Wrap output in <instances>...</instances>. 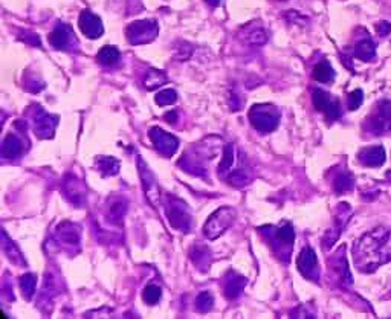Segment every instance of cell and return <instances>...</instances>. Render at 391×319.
Wrapping results in <instances>:
<instances>
[{
    "label": "cell",
    "instance_id": "cell-25",
    "mask_svg": "<svg viewBox=\"0 0 391 319\" xmlns=\"http://www.w3.org/2000/svg\"><path fill=\"white\" fill-rule=\"evenodd\" d=\"M35 286H37V277L34 274H25L20 278V290L23 298L31 300L35 292Z\"/></svg>",
    "mask_w": 391,
    "mask_h": 319
},
{
    "label": "cell",
    "instance_id": "cell-7",
    "mask_svg": "<svg viewBox=\"0 0 391 319\" xmlns=\"http://www.w3.org/2000/svg\"><path fill=\"white\" fill-rule=\"evenodd\" d=\"M312 100H313V106L320 112H324L330 121H335L341 116V107H339L338 100H333L332 95H329L327 92L316 89V90H313Z\"/></svg>",
    "mask_w": 391,
    "mask_h": 319
},
{
    "label": "cell",
    "instance_id": "cell-28",
    "mask_svg": "<svg viewBox=\"0 0 391 319\" xmlns=\"http://www.w3.org/2000/svg\"><path fill=\"white\" fill-rule=\"evenodd\" d=\"M161 297H162V290H161V287H158V286H155V284L147 286V287L144 289V292H142V300H144V303H147V304H150V306H155L156 303H159V301H161Z\"/></svg>",
    "mask_w": 391,
    "mask_h": 319
},
{
    "label": "cell",
    "instance_id": "cell-34",
    "mask_svg": "<svg viewBox=\"0 0 391 319\" xmlns=\"http://www.w3.org/2000/svg\"><path fill=\"white\" fill-rule=\"evenodd\" d=\"M376 32H378L381 37H387V35H390L391 24L388 23V21H379V23L376 24Z\"/></svg>",
    "mask_w": 391,
    "mask_h": 319
},
{
    "label": "cell",
    "instance_id": "cell-6",
    "mask_svg": "<svg viewBox=\"0 0 391 319\" xmlns=\"http://www.w3.org/2000/svg\"><path fill=\"white\" fill-rule=\"evenodd\" d=\"M167 215L170 220V225L182 232H188L191 226V217L188 209L185 208V203L181 200H173L172 203L167 205Z\"/></svg>",
    "mask_w": 391,
    "mask_h": 319
},
{
    "label": "cell",
    "instance_id": "cell-27",
    "mask_svg": "<svg viewBox=\"0 0 391 319\" xmlns=\"http://www.w3.org/2000/svg\"><path fill=\"white\" fill-rule=\"evenodd\" d=\"M126 202L123 199H113L109 206V215L112 217V222H121V218L126 214Z\"/></svg>",
    "mask_w": 391,
    "mask_h": 319
},
{
    "label": "cell",
    "instance_id": "cell-1",
    "mask_svg": "<svg viewBox=\"0 0 391 319\" xmlns=\"http://www.w3.org/2000/svg\"><path fill=\"white\" fill-rule=\"evenodd\" d=\"M355 264L361 272H373L391 261V229L378 228L364 234L353 248Z\"/></svg>",
    "mask_w": 391,
    "mask_h": 319
},
{
    "label": "cell",
    "instance_id": "cell-23",
    "mask_svg": "<svg viewBox=\"0 0 391 319\" xmlns=\"http://www.w3.org/2000/svg\"><path fill=\"white\" fill-rule=\"evenodd\" d=\"M96 60L103 64V66H113L118 60H119V51L115 46H104L100 49Z\"/></svg>",
    "mask_w": 391,
    "mask_h": 319
},
{
    "label": "cell",
    "instance_id": "cell-20",
    "mask_svg": "<svg viewBox=\"0 0 391 319\" xmlns=\"http://www.w3.org/2000/svg\"><path fill=\"white\" fill-rule=\"evenodd\" d=\"M165 83H167V77H165L164 72L155 70V69L147 70L145 78H144V87H145L147 90H155V89L164 86Z\"/></svg>",
    "mask_w": 391,
    "mask_h": 319
},
{
    "label": "cell",
    "instance_id": "cell-12",
    "mask_svg": "<svg viewBox=\"0 0 391 319\" xmlns=\"http://www.w3.org/2000/svg\"><path fill=\"white\" fill-rule=\"evenodd\" d=\"M57 127V119L51 115H47L41 107H37V116L34 121V132L38 138L47 139L54 135Z\"/></svg>",
    "mask_w": 391,
    "mask_h": 319
},
{
    "label": "cell",
    "instance_id": "cell-19",
    "mask_svg": "<svg viewBox=\"0 0 391 319\" xmlns=\"http://www.w3.org/2000/svg\"><path fill=\"white\" fill-rule=\"evenodd\" d=\"M235 147L232 144H228L225 149H223V158H222V162L218 165V174L223 176V177H228V174L232 171V166L235 163Z\"/></svg>",
    "mask_w": 391,
    "mask_h": 319
},
{
    "label": "cell",
    "instance_id": "cell-15",
    "mask_svg": "<svg viewBox=\"0 0 391 319\" xmlns=\"http://www.w3.org/2000/svg\"><path fill=\"white\" fill-rule=\"evenodd\" d=\"M57 240L63 244H69V246H74V244H78L80 241V231H78V226L77 225H72L69 222H64L60 225L58 231H57Z\"/></svg>",
    "mask_w": 391,
    "mask_h": 319
},
{
    "label": "cell",
    "instance_id": "cell-2",
    "mask_svg": "<svg viewBox=\"0 0 391 319\" xmlns=\"http://www.w3.org/2000/svg\"><path fill=\"white\" fill-rule=\"evenodd\" d=\"M249 121L252 127L261 133L274 132L280 124V112L269 104H257L249 112Z\"/></svg>",
    "mask_w": 391,
    "mask_h": 319
},
{
    "label": "cell",
    "instance_id": "cell-29",
    "mask_svg": "<svg viewBox=\"0 0 391 319\" xmlns=\"http://www.w3.org/2000/svg\"><path fill=\"white\" fill-rule=\"evenodd\" d=\"M155 101H156L158 106H162V107L164 106H172V104H175L178 101V93L173 89H165V90H161L156 95Z\"/></svg>",
    "mask_w": 391,
    "mask_h": 319
},
{
    "label": "cell",
    "instance_id": "cell-35",
    "mask_svg": "<svg viewBox=\"0 0 391 319\" xmlns=\"http://www.w3.org/2000/svg\"><path fill=\"white\" fill-rule=\"evenodd\" d=\"M378 109H379V115L381 116H385V118H390L391 119V101H381Z\"/></svg>",
    "mask_w": 391,
    "mask_h": 319
},
{
    "label": "cell",
    "instance_id": "cell-26",
    "mask_svg": "<svg viewBox=\"0 0 391 319\" xmlns=\"http://www.w3.org/2000/svg\"><path fill=\"white\" fill-rule=\"evenodd\" d=\"M274 238L277 240V243L290 246L292 241L295 240V231H294V228L290 225H284V226L277 228L274 231Z\"/></svg>",
    "mask_w": 391,
    "mask_h": 319
},
{
    "label": "cell",
    "instance_id": "cell-10",
    "mask_svg": "<svg viewBox=\"0 0 391 319\" xmlns=\"http://www.w3.org/2000/svg\"><path fill=\"white\" fill-rule=\"evenodd\" d=\"M78 24H80L81 32L89 38H100L104 32L101 18L98 15H95L93 12L87 11V9L80 14Z\"/></svg>",
    "mask_w": 391,
    "mask_h": 319
},
{
    "label": "cell",
    "instance_id": "cell-16",
    "mask_svg": "<svg viewBox=\"0 0 391 319\" xmlns=\"http://www.w3.org/2000/svg\"><path fill=\"white\" fill-rule=\"evenodd\" d=\"M385 158H387L385 149L381 145L365 149L359 153V159L367 166H381L385 162Z\"/></svg>",
    "mask_w": 391,
    "mask_h": 319
},
{
    "label": "cell",
    "instance_id": "cell-11",
    "mask_svg": "<svg viewBox=\"0 0 391 319\" xmlns=\"http://www.w3.org/2000/svg\"><path fill=\"white\" fill-rule=\"evenodd\" d=\"M297 266H298V271L304 277H307L310 280L318 278V258H316V254L313 249H310V248L303 249V252L300 254V257L297 260Z\"/></svg>",
    "mask_w": 391,
    "mask_h": 319
},
{
    "label": "cell",
    "instance_id": "cell-36",
    "mask_svg": "<svg viewBox=\"0 0 391 319\" xmlns=\"http://www.w3.org/2000/svg\"><path fill=\"white\" fill-rule=\"evenodd\" d=\"M205 2H208L209 5H212V6H217V5H220V2L222 0H205Z\"/></svg>",
    "mask_w": 391,
    "mask_h": 319
},
{
    "label": "cell",
    "instance_id": "cell-33",
    "mask_svg": "<svg viewBox=\"0 0 391 319\" xmlns=\"http://www.w3.org/2000/svg\"><path fill=\"white\" fill-rule=\"evenodd\" d=\"M362 103H364V92H362L361 89H356V90H353V92L349 95V109H350V110L359 109Z\"/></svg>",
    "mask_w": 391,
    "mask_h": 319
},
{
    "label": "cell",
    "instance_id": "cell-24",
    "mask_svg": "<svg viewBox=\"0 0 391 319\" xmlns=\"http://www.w3.org/2000/svg\"><path fill=\"white\" fill-rule=\"evenodd\" d=\"M96 166L104 176H115L119 171V162L115 158H107V156H100L96 159Z\"/></svg>",
    "mask_w": 391,
    "mask_h": 319
},
{
    "label": "cell",
    "instance_id": "cell-32",
    "mask_svg": "<svg viewBox=\"0 0 391 319\" xmlns=\"http://www.w3.org/2000/svg\"><path fill=\"white\" fill-rule=\"evenodd\" d=\"M372 130L376 133V135H382L385 132L391 130V119L390 118H385V116H381L373 119L372 121Z\"/></svg>",
    "mask_w": 391,
    "mask_h": 319
},
{
    "label": "cell",
    "instance_id": "cell-22",
    "mask_svg": "<svg viewBox=\"0 0 391 319\" xmlns=\"http://www.w3.org/2000/svg\"><path fill=\"white\" fill-rule=\"evenodd\" d=\"M335 78V70L332 69L329 61H321L313 69V80L320 83H330Z\"/></svg>",
    "mask_w": 391,
    "mask_h": 319
},
{
    "label": "cell",
    "instance_id": "cell-5",
    "mask_svg": "<svg viewBox=\"0 0 391 319\" xmlns=\"http://www.w3.org/2000/svg\"><path fill=\"white\" fill-rule=\"evenodd\" d=\"M150 141L153 142L155 149L165 158H170L176 153L178 147H179V141L176 136H173L172 133L164 132L159 127H153L149 133Z\"/></svg>",
    "mask_w": 391,
    "mask_h": 319
},
{
    "label": "cell",
    "instance_id": "cell-8",
    "mask_svg": "<svg viewBox=\"0 0 391 319\" xmlns=\"http://www.w3.org/2000/svg\"><path fill=\"white\" fill-rule=\"evenodd\" d=\"M237 35L243 43L251 44V46L264 44L267 40V32L260 21H251V23L241 26Z\"/></svg>",
    "mask_w": 391,
    "mask_h": 319
},
{
    "label": "cell",
    "instance_id": "cell-4",
    "mask_svg": "<svg viewBox=\"0 0 391 319\" xmlns=\"http://www.w3.org/2000/svg\"><path fill=\"white\" fill-rule=\"evenodd\" d=\"M159 34V26L156 20H139L126 29V37L130 44H147L156 38Z\"/></svg>",
    "mask_w": 391,
    "mask_h": 319
},
{
    "label": "cell",
    "instance_id": "cell-31",
    "mask_svg": "<svg viewBox=\"0 0 391 319\" xmlns=\"http://www.w3.org/2000/svg\"><path fill=\"white\" fill-rule=\"evenodd\" d=\"M212 304H214V298L209 292H202L199 293L197 300H196V307L199 312L202 313H206L212 309Z\"/></svg>",
    "mask_w": 391,
    "mask_h": 319
},
{
    "label": "cell",
    "instance_id": "cell-3",
    "mask_svg": "<svg viewBox=\"0 0 391 319\" xmlns=\"http://www.w3.org/2000/svg\"><path fill=\"white\" fill-rule=\"evenodd\" d=\"M234 218H235V211L232 208H229V206L218 208L208 217V220L203 226L205 237L209 240L218 238L234 223Z\"/></svg>",
    "mask_w": 391,
    "mask_h": 319
},
{
    "label": "cell",
    "instance_id": "cell-17",
    "mask_svg": "<svg viewBox=\"0 0 391 319\" xmlns=\"http://www.w3.org/2000/svg\"><path fill=\"white\" fill-rule=\"evenodd\" d=\"M246 286V278L240 277L237 274H229V277L225 281V297L228 300H235L241 295L243 289Z\"/></svg>",
    "mask_w": 391,
    "mask_h": 319
},
{
    "label": "cell",
    "instance_id": "cell-30",
    "mask_svg": "<svg viewBox=\"0 0 391 319\" xmlns=\"http://www.w3.org/2000/svg\"><path fill=\"white\" fill-rule=\"evenodd\" d=\"M353 179H352V176H349V174H346V173H343V174H339L336 179H335V182H333V188H335V191L336 192H346V191H350L352 188H353Z\"/></svg>",
    "mask_w": 391,
    "mask_h": 319
},
{
    "label": "cell",
    "instance_id": "cell-9",
    "mask_svg": "<svg viewBox=\"0 0 391 319\" xmlns=\"http://www.w3.org/2000/svg\"><path fill=\"white\" fill-rule=\"evenodd\" d=\"M138 169H139V176H141V180H142V188H144V192L149 199V202L152 205H158V200H159V186L156 183V179L155 176L152 174V171L149 169V166L144 163V160L138 159Z\"/></svg>",
    "mask_w": 391,
    "mask_h": 319
},
{
    "label": "cell",
    "instance_id": "cell-21",
    "mask_svg": "<svg viewBox=\"0 0 391 319\" xmlns=\"http://www.w3.org/2000/svg\"><path fill=\"white\" fill-rule=\"evenodd\" d=\"M355 55L361 58L362 61H372L376 55V44L372 40H364L356 44Z\"/></svg>",
    "mask_w": 391,
    "mask_h": 319
},
{
    "label": "cell",
    "instance_id": "cell-14",
    "mask_svg": "<svg viewBox=\"0 0 391 319\" xmlns=\"http://www.w3.org/2000/svg\"><path fill=\"white\" fill-rule=\"evenodd\" d=\"M84 186L81 180H78L74 176H67L64 180V195L74 203V205H81L84 200Z\"/></svg>",
    "mask_w": 391,
    "mask_h": 319
},
{
    "label": "cell",
    "instance_id": "cell-18",
    "mask_svg": "<svg viewBox=\"0 0 391 319\" xmlns=\"http://www.w3.org/2000/svg\"><path fill=\"white\" fill-rule=\"evenodd\" d=\"M21 152H23L21 141L14 133L6 135V138L3 139V144H2V156L5 159H15L21 155Z\"/></svg>",
    "mask_w": 391,
    "mask_h": 319
},
{
    "label": "cell",
    "instance_id": "cell-13",
    "mask_svg": "<svg viewBox=\"0 0 391 319\" xmlns=\"http://www.w3.org/2000/svg\"><path fill=\"white\" fill-rule=\"evenodd\" d=\"M72 38H74L72 29H70L67 24L60 23V24L52 31V34L49 35L47 40H49V43H51L55 49H66V47L70 44Z\"/></svg>",
    "mask_w": 391,
    "mask_h": 319
}]
</instances>
